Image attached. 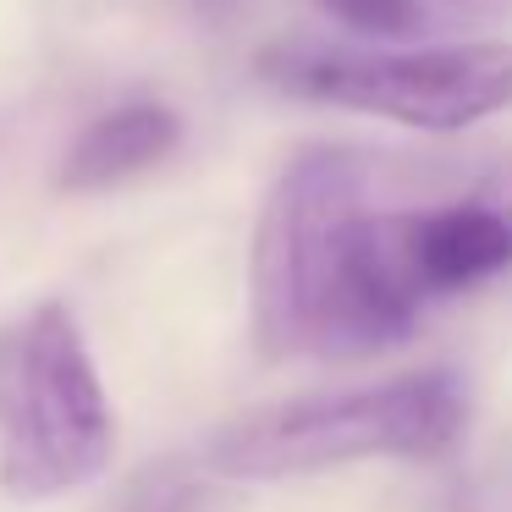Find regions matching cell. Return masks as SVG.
I'll list each match as a JSON object with an SVG mask.
<instances>
[{
  "label": "cell",
  "mask_w": 512,
  "mask_h": 512,
  "mask_svg": "<svg viewBox=\"0 0 512 512\" xmlns=\"http://www.w3.org/2000/svg\"><path fill=\"white\" fill-rule=\"evenodd\" d=\"M463 413V380L452 369H419L380 386L254 413L215 441L210 463L232 479H292L369 457H435L457 441Z\"/></svg>",
  "instance_id": "obj_3"
},
{
  "label": "cell",
  "mask_w": 512,
  "mask_h": 512,
  "mask_svg": "<svg viewBox=\"0 0 512 512\" xmlns=\"http://www.w3.org/2000/svg\"><path fill=\"white\" fill-rule=\"evenodd\" d=\"M276 89L358 116L413 127V133H463L512 111V45L430 50H336V45H276L259 61Z\"/></svg>",
  "instance_id": "obj_4"
},
{
  "label": "cell",
  "mask_w": 512,
  "mask_h": 512,
  "mask_svg": "<svg viewBox=\"0 0 512 512\" xmlns=\"http://www.w3.org/2000/svg\"><path fill=\"white\" fill-rule=\"evenodd\" d=\"M111 397L61 303H39L0 336V490L50 501L105 474Z\"/></svg>",
  "instance_id": "obj_2"
},
{
  "label": "cell",
  "mask_w": 512,
  "mask_h": 512,
  "mask_svg": "<svg viewBox=\"0 0 512 512\" xmlns=\"http://www.w3.org/2000/svg\"><path fill=\"white\" fill-rule=\"evenodd\" d=\"M408 248L430 303L457 298L512 265V221L479 199L430 204V210H408Z\"/></svg>",
  "instance_id": "obj_5"
},
{
  "label": "cell",
  "mask_w": 512,
  "mask_h": 512,
  "mask_svg": "<svg viewBox=\"0 0 512 512\" xmlns=\"http://www.w3.org/2000/svg\"><path fill=\"white\" fill-rule=\"evenodd\" d=\"M364 149H303L276 177L254 232V342L265 358H364L408 342L430 303L408 210L375 199Z\"/></svg>",
  "instance_id": "obj_1"
},
{
  "label": "cell",
  "mask_w": 512,
  "mask_h": 512,
  "mask_svg": "<svg viewBox=\"0 0 512 512\" xmlns=\"http://www.w3.org/2000/svg\"><path fill=\"white\" fill-rule=\"evenodd\" d=\"M199 6H204V12L221 17V12H232V6H243V0H199Z\"/></svg>",
  "instance_id": "obj_8"
},
{
  "label": "cell",
  "mask_w": 512,
  "mask_h": 512,
  "mask_svg": "<svg viewBox=\"0 0 512 512\" xmlns=\"http://www.w3.org/2000/svg\"><path fill=\"white\" fill-rule=\"evenodd\" d=\"M320 6L353 34H375V39H402L424 23L419 0H320Z\"/></svg>",
  "instance_id": "obj_7"
},
{
  "label": "cell",
  "mask_w": 512,
  "mask_h": 512,
  "mask_svg": "<svg viewBox=\"0 0 512 512\" xmlns=\"http://www.w3.org/2000/svg\"><path fill=\"white\" fill-rule=\"evenodd\" d=\"M479 6H496V0H479Z\"/></svg>",
  "instance_id": "obj_9"
},
{
  "label": "cell",
  "mask_w": 512,
  "mask_h": 512,
  "mask_svg": "<svg viewBox=\"0 0 512 512\" xmlns=\"http://www.w3.org/2000/svg\"><path fill=\"white\" fill-rule=\"evenodd\" d=\"M177 138H182V127L166 105H122V111L100 116L72 144L61 182L67 188H116V182L160 166L177 149Z\"/></svg>",
  "instance_id": "obj_6"
}]
</instances>
